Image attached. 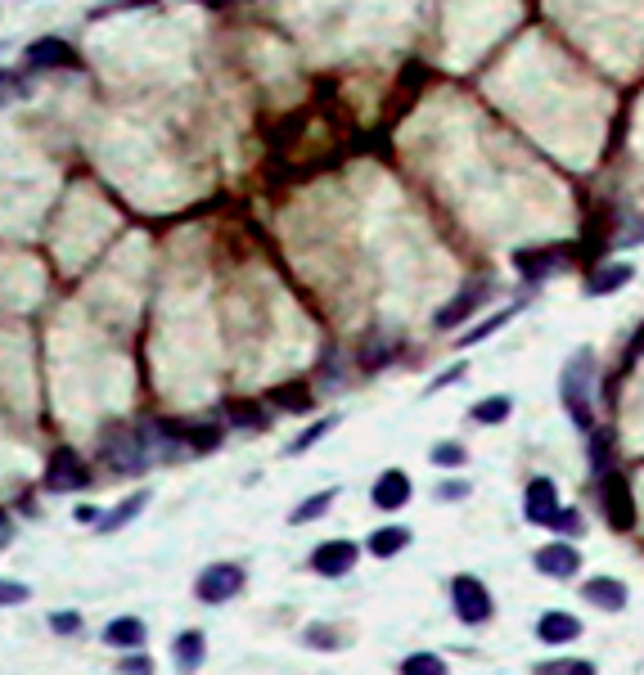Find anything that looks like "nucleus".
<instances>
[{"instance_id":"nucleus-33","label":"nucleus","mask_w":644,"mask_h":675,"mask_svg":"<svg viewBox=\"0 0 644 675\" xmlns=\"http://www.w3.org/2000/svg\"><path fill=\"white\" fill-rule=\"evenodd\" d=\"M433 464L437 468H464V464H469V450H464L460 441H437V446H433Z\"/></svg>"},{"instance_id":"nucleus-36","label":"nucleus","mask_w":644,"mask_h":675,"mask_svg":"<svg viewBox=\"0 0 644 675\" xmlns=\"http://www.w3.org/2000/svg\"><path fill=\"white\" fill-rule=\"evenodd\" d=\"M433 495H437V500H442V504H455V500H469V495H473V486L464 482V477H446V482L437 486Z\"/></svg>"},{"instance_id":"nucleus-23","label":"nucleus","mask_w":644,"mask_h":675,"mask_svg":"<svg viewBox=\"0 0 644 675\" xmlns=\"http://www.w3.org/2000/svg\"><path fill=\"white\" fill-rule=\"evenodd\" d=\"M145 504H149V491H136V495H127V500H122V504H118V509H113V513H104V518L95 522V527H100L104 536H109V531L127 527L131 518H140V509H145Z\"/></svg>"},{"instance_id":"nucleus-7","label":"nucleus","mask_w":644,"mask_h":675,"mask_svg":"<svg viewBox=\"0 0 644 675\" xmlns=\"http://www.w3.org/2000/svg\"><path fill=\"white\" fill-rule=\"evenodd\" d=\"M244 590V567L235 563H212L199 572V581H194V594H199L203 603H226L235 599V594Z\"/></svg>"},{"instance_id":"nucleus-17","label":"nucleus","mask_w":644,"mask_h":675,"mask_svg":"<svg viewBox=\"0 0 644 675\" xmlns=\"http://www.w3.org/2000/svg\"><path fill=\"white\" fill-rule=\"evenodd\" d=\"M226 419H230V428H239V432H266L275 423V410L266 401H230Z\"/></svg>"},{"instance_id":"nucleus-18","label":"nucleus","mask_w":644,"mask_h":675,"mask_svg":"<svg viewBox=\"0 0 644 675\" xmlns=\"http://www.w3.org/2000/svg\"><path fill=\"white\" fill-rule=\"evenodd\" d=\"M172 653H176V671L194 675L203 666V657H208V639H203L199 630H181V635H176V644H172Z\"/></svg>"},{"instance_id":"nucleus-39","label":"nucleus","mask_w":644,"mask_h":675,"mask_svg":"<svg viewBox=\"0 0 644 675\" xmlns=\"http://www.w3.org/2000/svg\"><path fill=\"white\" fill-rule=\"evenodd\" d=\"M118 675H154V662H149L145 653L122 657V662H118Z\"/></svg>"},{"instance_id":"nucleus-21","label":"nucleus","mask_w":644,"mask_h":675,"mask_svg":"<svg viewBox=\"0 0 644 675\" xmlns=\"http://www.w3.org/2000/svg\"><path fill=\"white\" fill-rule=\"evenodd\" d=\"M338 500V486H325V491H316V495H307V500L298 504V509L289 513V522L293 527H307V522H316V518H325L329 513V504Z\"/></svg>"},{"instance_id":"nucleus-10","label":"nucleus","mask_w":644,"mask_h":675,"mask_svg":"<svg viewBox=\"0 0 644 675\" xmlns=\"http://www.w3.org/2000/svg\"><path fill=\"white\" fill-rule=\"evenodd\" d=\"M559 486L550 482V477H532L523 491V518L532 522V527H550V518L559 513Z\"/></svg>"},{"instance_id":"nucleus-43","label":"nucleus","mask_w":644,"mask_h":675,"mask_svg":"<svg viewBox=\"0 0 644 675\" xmlns=\"http://www.w3.org/2000/svg\"><path fill=\"white\" fill-rule=\"evenodd\" d=\"M190 5H208V9H221V0H190Z\"/></svg>"},{"instance_id":"nucleus-19","label":"nucleus","mask_w":644,"mask_h":675,"mask_svg":"<svg viewBox=\"0 0 644 675\" xmlns=\"http://www.w3.org/2000/svg\"><path fill=\"white\" fill-rule=\"evenodd\" d=\"M518 311H523V306H518V302H509V306H500V311L482 315V320L473 324V329H464V333H460V347H478V342H487L491 333H500V329H505V324L514 320Z\"/></svg>"},{"instance_id":"nucleus-3","label":"nucleus","mask_w":644,"mask_h":675,"mask_svg":"<svg viewBox=\"0 0 644 675\" xmlns=\"http://www.w3.org/2000/svg\"><path fill=\"white\" fill-rule=\"evenodd\" d=\"M491 293H496V284H491L487 275H473V279H464V284L455 288V293L446 297V302L433 311V329H437V333H455V329H460V324H469L473 315H478L482 306L491 302Z\"/></svg>"},{"instance_id":"nucleus-31","label":"nucleus","mask_w":644,"mask_h":675,"mask_svg":"<svg viewBox=\"0 0 644 675\" xmlns=\"http://www.w3.org/2000/svg\"><path fill=\"white\" fill-rule=\"evenodd\" d=\"M401 675H446V662L437 653H410L401 662Z\"/></svg>"},{"instance_id":"nucleus-38","label":"nucleus","mask_w":644,"mask_h":675,"mask_svg":"<svg viewBox=\"0 0 644 675\" xmlns=\"http://www.w3.org/2000/svg\"><path fill=\"white\" fill-rule=\"evenodd\" d=\"M50 630H59V635H77V630H82V617H77V612H50Z\"/></svg>"},{"instance_id":"nucleus-27","label":"nucleus","mask_w":644,"mask_h":675,"mask_svg":"<svg viewBox=\"0 0 644 675\" xmlns=\"http://www.w3.org/2000/svg\"><path fill=\"white\" fill-rule=\"evenodd\" d=\"M271 401L280 405V410H293V414L316 410V396H311L302 383H289V387H280V392H271Z\"/></svg>"},{"instance_id":"nucleus-12","label":"nucleus","mask_w":644,"mask_h":675,"mask_svg":"<svg viewBox=\"0 0 644 675\" xmlns=\"http://www.w3.org/2000/svg\"><path fill=\"white\" fill-rule=\"evenodd\" d=\"M604 518L613 531H631L635 527V509H631V486L617 473H604Z\"/></svg>"},{"instance_id":"nucleus-28","label":"nucleus","mask_w":644,"mask_h":675,"mask_svg":"<svg viewBox=\"0 0 644 675\" xmlns=\"http://www.w3.org/2000/svg\"><path fill=\"white\" fill-rule=\"evenodd\" d=\"M28 95H32V81L19 68H0V108L14 104V99H28Z\"/></svg>"},{"instance_id":"nucleus-5","label":"nucleus","mask_w":644,"mask_h":675,"mask_svg":"<svg viewBox=\"0 0 644 675\" xmlns=\"http://www.w3.org/2000/svg\"><path fill=\"white\" fill-rule=\"evenodd\" d=\"M451 603H455V617H460L464 626H487L491 612H496L491 590L478 581V576H469V572H460L451 581Z\"/></svg>"},{"instance_id":"nucleus-40","label":"nucleus","mask_w":644,"mask_h":675,"mask_svg":"<svg viewBox=\"0 0 644 675\" xmlns=\"http://www.w3.org/2000/svg\"><path fill=\"white\" fill-rule=\"evenodd\" d=\"M28 599V585L19 581H0V608H10V603H23Z\"/></svg>"},{"instance_id":"nucleus-11","label":"nucleus","mask_w":644,"mask_h":675,"mask_svg":"<svg viewBox=\"0 0 644 675\" xmlns=\"http://www.w3.org/2000/svg\"><path fill=\"white\" fill-rule=\"evenodd\" d=\"M410 495H415V486H410V477L401 473V468L379 473V477H374V486H370V504H374V509H383V513L406 509Z\"/></svg>"},{"instance_id":"nucleus-46","label":"nucleus","mask_w":644,"mask_h":675,"mask_svg":"<svg viewBox=\"0 0 644 675\" xmlns=\"http://www.w3.org/2000/svg\"><path fill=\"white\" fill-rule=\"evenodd\" d=\"M0 54H5V41H0Z\"/></svg>"},{"instance_id":"nucleus-13","label":"nucleus","mask_w":644,"mask_h":675,"mask_svg":"<svg viewBox=\"0 0 644 675\" xmlns=\"http://www.w3.org/2000/svg\"><path fill=\"white\" fill-rule=\"evenodd\" d=\"M356 558H361V549L352 540H325L311 554V567H316V576H347L356 567Z\"/></svg>"},{"instance_id":"nucleus-42","label":"nucleus","mask_w":644,"mask_h":675,"mask_svg":"<svg viewBox=\"0 0 644 675\" xmlns=\"http://www.w3.org/2000/svg\"><path fill=\"white\" fill-rule=\"evenodd\" d=\"M77 518H82V522H100V513H95L91 504H82V509H77Z\"/></svg>"},{"instance_id":"nucleus-16","label":"nucleus","mask_w":644,"mask_h":675,"mask_svg":"<svg viewBox=\"0 0 644 675\" xmlns=\"http://www.w3.org/2000/svg\"><path fill=\"white\" fill-rule=\"evenodd\" d=\"M631 279H635V266H631V261H604V266H599L595 275L586 279V293H590V297H613V293H622Z\"/></svg>"},{"instance_id":"nucleus-1","label":"nucleus","mask_w":644,"mask_h":675,"mask_svg":"<svg viewBox=\"0 0 644 675\" xmlns=\"http://www.w3.org/2000/svg\"><path fill=\"white\" fill-rule=\"evenodd\" d=\"M595 378H599V365L590 347H577L559 369V405L577 432L595 428Z\"/></svg>"},{"instance_id":"nucleus-32","label":"nucleus","mask_w":644,"mask_h":675,"mask_svg":"<svg viewBox=\"0 0 644 675\" xmlns=\"http://www.w3.org/2000/svg\"><path fill=\"white\" fill-rule=\"evenodd\" d=\"M388 360H392V338L388 333H374V338L365 342V351H361V365L379 369V365H388Z\"/></svg>"},{"instance_id":"nucleus-26","label":"nucleus","mask_w":644,"mask_h":675,"mask_svg":"<svg viewBox=\"0 0 644 675\" xmlns=\"http://www.w3.org/2000/svg\"><path fill=\"white\" fill-rule=\"evenodd\" d=\"M334 428H338V414H320V419L311 423V428L302 432V437H293V441H289V455H307V450L316 446V441H325Z\"/></svg>"},{"instance_id":"nucleus-2","label":"nucleus","mask_w":644,"mask_h":675,"mask_svg":"<svg viewBox=\"0 0 644 675\" xmlns=\"http://www.w3.org/2000/svg\"><path fill=\"white\" fill-rule=\"evenodd\" d=\"M100 459L122 477L149 473V459H154V441L145 428H109L100 437Z\"/></svg>"},{"instance_id":"nucleus-20","label":"nucleus","mask_w":644,"mask_h":675,"mask_svg":"<svg viewBox=\"0 0 644 675\" xmlns=\"http://www.w3.org/2000/svg\"><path fill=\"white\" fill-rule=\"evenodd\" d=\"M509 414H514V401H509L505 392H496V396H482V401H473L469 419H473V423H487V428H496V423H505Z\"/></svg>"},{"instance_id":"nucleus-14","label":"nucleus","mask_w":644,"mask_h":675,"mask_svg":"<svg viewBox=\"0 0 644 675\" xmlns=\"http://www.w3.org/2000/svg\"><path fill=\"white\" fill-rule=\"evenodd\" d=\"M581 599L590 603V608H604V612H626V603H631V590H626L617 576H595V581L581 585Z\"/></svg>"},{"instance_id":"nucleus-8","label":"nucleus","mask_w":644,"mask_h":675,"mask_svg":"<svg viewBox=\"0 0 644 675\" xmlns=\"http://www.w3.org/2000/svg\"><path fill=\"white\" fill-rule=\"evenodd\" d=\"M532 563H536V572L550 576V581H568V576L581 572V549L559 536V540H545L532 554Z\"/></svg>"},{"instance_id":"nucleus-4","label":"nucleus","mask_w":644,"mask_h":675,"mask_svg":"<svg viewBox=\"0 0 644 675\" xmlns=\"http://www.w3.org/2000/svg\"><path fill=\"white\" fill-rule=\"evenodd\" d=\"M23 72H77L82 68V54L73 50V41L64 36H37V41L23 45Z\"/></svg>"},{"instance_id":"nucleus-25","label":"nucleus","mask_w":644,"mask_h":675,"mask_svg":"<svg viewBox=\"0 0 644 675\" xmlns=\"http://www.w3.org/2000/svg\"><path fill=\"white\" fill-rule=\"evenodd\" d=\"M406 545H410V531L406 527H379L370 536V554L374 558H392V554H401Z\"/></svg>"},{"instance_id":"nucleus-45","label":"nucleus","mask_w":644,"mask_h":675,"mask_svg":"<svg viewBox=\"0 0 644 675\" xmlns=\"http://www.w3.org/2000/svg\"><path fill=\"white\" fill-rule=\"evenodd\" d=\"M0 527H5V513H0Z\"/></svg>"},{"instance_id":"nucleus-35","label":"nucleus","mask_w":644,"mask_h":675,"mask_svg":"<svg viewBox=\"0 0 644 675\" xmlns=\"http://www.w3.org/2000/svg\"><path fill=\"white\" fill-rule=\"evenodd\" d=\"M149 5H158V0H109V5L91 9V23H100V18H109V14H127V9H149Z\"/></svg>"},{"instance_id":"nucleus-37","label":"nucleus","mask_w":644,"mask_h":675,"mask_svg":"<svg viewBox=\"0 0 644 675\" xmlns=\"http://www.w3.org/2000/svg\"><path fill=\"white\" fill-rule=\"evenodd\" d=\"M302 639H307V644H316V648H325V653H334V648L343 644V639H338L329 626H307V630H302Z\"/></svg>"},{"instance_id":"nucleus-34","label":"nucleus","mask_w":644,"mask_h":675,"mask_svg":"<svg viewBox=\"0 0 644 675\" xmlns=\"http://www.w3.org/2000/svg\"><path fill=\"white\" fill-rule=\"evenodd\" d=\"M464 374H469V360H455V365H446V369H442V374H437V378H433V383H428V387H424V396H437V392H442V387L460 383V378H464Z\"/></svg>"},{"instance_id":"nucleus-22","label":"nucleus","mask_w":644,"mask_h":675,"mask_svg":"<svg viewBox=\"0 0 644 675\" xmlns=\"http://www.w3.org/2000/svg\"><path fill=\"white\" fill-rule=\"evenodd\" d=\"M104 639H109L113 648H140L145 644V621L140 617H118L104 626Z\"/></svg>"},{"instance_id":"nucleus-47","label":"nucleus","mask_w":644,"mask_h":675,"mask_svg":"<svg viewBox=\"0 0 644 675\" xmlns=\"http://www.w3.org/2000/svg\"><path fill=\"white\" fill-rule=\"evenodd\" d=\"M0 549H5V540H0Z\"/></svg>"},{"instance_id":"nucleus-29","label":"nucleus","mask_w":644,"mask_h":675,"mask_svg":"<svg viewBox=\"0 0 644 675\" xmlns=\"http://www.w3.org/2000/svg\"><path fill=\"white\" fill-rule=\"evenodd\" d=\"M532 675H595V662H586V657H550Z\"/></svg>"},{"instance_id":"nucleus-24","label":"nucleus","mask_w":644,"mask_h":675,"mask_svg":"<svg viewBox=\"0 0 644 675\" xmlns=\"http://www.w3.org/2000/svg\"><path fill=\"white\" fill-rule=\"evenodd\" d=\"M181 432H185V446H190V455L217 450L221 441H226V432H221L217 423H181Z\"/></svg>"},{"instance_id":"nucleus-44","label":"nucleus","mask_w":644,"mask_h":675,"mask_svg":"<svg viewBox=\"0 0 644 675\" xmlns=\"http://www.w3.org/2000/svg\"><path fill=\"white\" fill-rule=\"evenodd\" d=\"M226 5H239V0H221V9H226Z\"/></svg>"},{"instance_id":"nucleus-15","label":"nucleus","mask_w":644,"mask_h":675,"mask_svg":"<svg viewBox=\"0 0 644 675\" xmlns=\"http://www.w3.org/2000/svg\"><path fill=\"white\" fill-rule=\"evenodd\" d=\"M577 635H581V621L563 608H550L536 617V639H541V644H572Z\"/></svg>"},{"instance_id":"nucleus-9","label":"nucleus","mask_w":644,"mask_h":675,"mask_svg":"<svg viewBox=\"0 0 644 675\" xmlns=\"http://www.w3.org/2000/svg\"><path fill=\"white\" fill-rule=\"evenodd\" d=\"M568 266V257H563V248H518L514 252V270L523 275V284H545L550 275H559V270Z\"/></svg>"},{"instance_id":"nucleus-6","label":"nucleus","mask_w":644,"mask_h":675,"mask_svg":"<svg viewBox=\"0 0 644 675\" xmlns=\"http://www.w3.org/2000/svg\"><path fill=\"white\" fill-rule=\"evenodd\" d=\"M86 486H91V468H86V459L77 455L73 446H59L55 455H50V464H46V491L73 495V491H86Z\"/></svg>"},{"instance_id":"nucleus-41","label":"nucleus","mask_w":644,"mask_h":675,"mask_svg":"<svg viewBox=\"0 0 644 675\" xmlns=\"http://www.w3.org/2000/svg\"><path fill=\"white\" fill-rule=\"evenodd\" d=\"M640 356H644V329H635L631 342H626V351H622V365H635Z\"/></svg>"},{"instance_id":"nucleus-30","label":"nucleus","mask_w":644,"mask_h":675,"mask_svg":"<svg viewBox=\"0 0 644 675\" xmlns=\"http://www.w3.org/2000/svg\"><path fill=\"white\" fill-rule=\"evenodd\" d=\"M550 531H554V536H563V540H577L581 531H586V518H581V513L572 509V504H568V509L559 504V513L550 518Z\"/></svg>"}]
</instances>
